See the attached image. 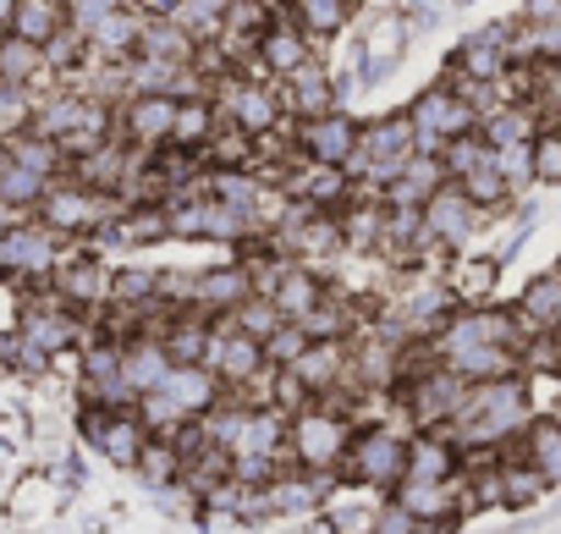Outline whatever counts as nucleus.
Here are the masks:
<instances>
[{"mask_svg": "<svg viewBox=\"0 0 561 534\" xmlns=\"http://www.w3.org/2000/svg\"><path fill=\"white\" fill-rule=\"evenodd\" d=\"M231 326L242 331V337H253V342H270L280 326H287V320H280V309L270 304V298H248L237 315H231Z\"/></svg>", "mask_w": 561, "mask_h": 534, "instance_id": "a878e982", "label": "nucleus"}, {"mask_svg": "<svg viewBox=\"0 0 561 534\" xmlns=\"http://www.w3.org/2000/svg\"><path fill=\"white\" fill-rule=\"evenodd\" d=\"M293 138H298L304 160H314V166H336V171H342V166L353 160V149H358V127H353L342 111H331V116H320V122H298Z\"/></svg>", "mask_w": 561, "mask_h": 534, "instance_id": "6e6552de", "label": "nucleus"}, {"mask_svg": "<svg viewBox=\"0 0 561 534\" xmlns=\"http://www.w3.org/2000/svg\"><path fill=\"white\" fill-rule=\"evenodd\" d=\"M215 127H220V111L209 100H176V127H171V144L176 149H193L198 155L215 138Z\"/></svg>", "mask_w": 561, "mask_h": 534, "instance_id": "412c9836", "label": "nucleus"}, {"mask_svg": "<svg viewBox=\"0 0 561 534\" xmlns=\"http://www.w3.org/2000/svg\"><path fill=\"white\" fill-rule=\"evenodd\" d=\"M517 320H523L528 337H556L561 331V276H534L523 287Z\"/></svg>", "mask_w": 561, "mask_h": 534, "instance_id": "ddd939ff", "label": "nucleus"}, {"mask_svg": "<svg viewBox=\"0 0 561 534\" xmlns=\"http://www.w3.org/2000/svg\"><path fill=\"white\" fill-rule=\"evenodd\" d=\"M479 215H484V209H479L457 182H446V188L424 204V237H430L435 248H462V242L473 237Z\"/></svg>", "mask_w": 561, "mask_h": 534, "instance_id": "0eeeda50", "label": "nucleus"}, {"mask_svg": "<svg viewBox=\"0 0 561 534\" xmlns=\"http://www.w3.org/2000/svg\"><path fill=\"white\" fill-rule=\"evenodd\" d=\"M18 337H23L28 348H39L45 359H61V353H72V348L83 342V320H78V309H67V304H56V298L45 293L39 304L23 309Z\"/></svg>", "mask_w": 561, "mask_h": 534, "instance_id": "39448f33", "label": "nucleus"}, {"mask_svg": "<svg viewBox=\"0 0 561 534\" xmlns=\"http://www.w3.org/2000/svg\"><path fill=\"white\" fill-rule=\"evenodd\" d=\"M457 188H462V193H468L479 209H495V204H506V198H512V188H506V177H501L495 166H484V171H468Z\"/></svg>", "mask_w": 561, "mask_h": 534, "instance_id": "cd10ccee", "label": "nucleus"}, {"mask_svg": "<svg viewBox=\"0 0 561 534\" xmlns=\"http://www.w3.org/2000/svg\"><path fill=\"white\" fill-rule=\"evenodd\" d=\"M226 7H231V0H176L171 23H176L193 45H215V39L226 34Z\"/></svg>", "mask_w": 561, "mask_h": 534, "instance_id": "a211bd4d", "label": "nucleus"}, {"mask_svg": "<svg viewBox=\"0 0 561 534\" xmlns=\"http://www.w3.org/2000/svg\"><path fill=\"white\" fill-rule=\"evenodd\" d=\"M7 155H12L18 166H28L34 177H45V182H61V177H67V155H61V144L39 138L34 127L18 133V138H7Z\"/></svg>", "mask_w": 561, "mask_h": 534, "instance_id": "f3484780", "label": "nucleus"}, {"mask_svg": "<svg viewBox=\"0 0 561 534\" xmlns=\"http://www.w3.org/2000/svg\"><path fill=\"white\" fill-rule=\"evenodd\" d=\"M336 78L320 67V61H309V67H298L293 78H287V89H280V111H293L298 122H320V116H331L336 111Z\"/></svg>", "mask_w": 561, "mask_h": 534, "instance_id": "9d476101", "label": "nucleus"}, {"mask_svg": "<svg viewBox=\"0 0 561 534\" xmlns=\"http://www.w3.org/2000/svg\"><path fill=\"white\" fill-rule=\"evenodd\" d=\"M248 298H253V276H248L242 259L215 264V271L198 276V315H209V320H231Z\"/></svg>", "mask_w": 561, "mask_h": 534, "instance_id": "1a4fd4ad", "label": "nucleus"}, {"mask_svg": "<svg viewBox=\"0 0 561 534\" xmlns=\"http://www.w3.org/2000/svg\"><path fill=\"white\" fill-rule=\"evenodd\" d=\"M154 391H165V397L182 408V419H204L209 408L226 402V386H220L204 364H171V375H165Z\"/></svg>", "mask_w": 561, "mask_h": 534, "instance_id": "9b49d317", "label": "nucleus"}, {"mask_svg": "<svg viewBox=\"0 0 561 534\" xmlns=\"http://www.w3.org/2000/svg\"><path fill=\"white\" fill-rule=\"evenodd\" d=\"M512 457H523L545 485H561V424H556V419L523 424V441L512 446Z\"/></svg>", "mask_w": 561, "mask_h": 534, "instance_id": "4468645a", "label": "nucleus"}, {"mask_svg": "<svg viewBox=\"0 0 561 534\" xmlns=\"http://www.w3.org/2000/svg\"><path fill=\"white\" fill-rule=\"evenodd\" d=\"M347 18H353V12H347V0H293V23H298V34H304L309 45L342 34Z\"/></svg>", "mask_w": 561, "mask_h": 534, "instance_id": "5701e85b", "label": "nucleus"}, {"mask_svg": "<svg viewBox=\"0 0 561 534\" xmlns=\"http://www.w3.org/2000/svg\"><path fill=\"white\" fill-rule=\"evenodd\" d=\"M495 276H501V264H495V259H462L446 287H451L457 304H484V298L495 293Z\"/></svg>", "mask_w": 561, "mask_h": 534, "instance_id": "393cba45", "label": "nucleus"}, {"mask_svg": "<svg viewBox=\"0 0 561 534\" xmlns=\"http://www.w3.org/2000/svg\"><path fill=\"white\" fill-rule=\"evenodd\" d=\"M501 479H506V507H528V501H539V496L550 490L528 463H523V468H517V463H506V468H501Z\"/></svg>", "mask_w": 561, "mask_h": 534, "instance_id": "c85d7f7f", "label": "nucleus"}, {"mask_svg": "<svg viewBox=\"0 0 561 534\" xmlns=\"http://www.w3.org/2000/svg\"><path fill=\"white\" fill-rule=\"evenodd\" d=\"M314 56H309V39L298 34V23H275V29H264V39H259V72L264 78H280L287 83L298 67H309Z\"/></svg>", "mask_w": 561, "mask_h": 534, "instance_id": "f8f14e48", "label": "nucleus"}, {"mask_svg": "<svg viewBox=\"0 0 561 534\" xmlns=\"http://www.w3.org/2000/svg\"><path fill=\"white\" fill-rule=\"evenodd\" d=\"M468 391H473V386H468L457 370L430 364L419 380L402 386V397H408V419H413L419 430H446V424H457V413L468 408Z\"/></svg>", "mask_w": 561, "mask_h": 534, "instance_id": "20e7f679", "label": "nucleus"}, {"mask_svg": "<svg viewBox=\"0 0 561 534\" xmlns=\"http://www.w3.org/2000/svg\"><path fill=\"white\" fill-rule=\"evenodd\" d=\"M342 474L353 485H375V490H397L408 479V435L386 430V424H369V430H353L347 452H342Z\"/></svg>", "mask_w": 561, "mask_h": 534, "instance_id": "f03ea898", "label": "nucleus"}, {"mask_svg": "<svg viewBox=\"0 0 561 534\" xmlns=\"http://www.w3.org/2000/svg\"><path fill=\"white\" fill-rule=\"evenodd\" d=\"M347 441H353V419H342L325 402H309L287 424V463H304L309 474H331V468H342Z\"/></svg>", "mask_w": 561, "mask_h": 534, "instance_id": "f257e3e1", "label": "nucleus"}, {"mask_svg": "<svg viewBox=\"0 0 561 534\" xmlns=\"http://www.w3.org/2000/svg\"><path fill=\"white\" fill-rule=\"evenodd\" d=\"M309 348H314V342H309V331H304L298 320H287V326H280V331L264 342V359H270L275 370H293V364H298Z\"/></svg>", "mask_w": 561, "mask_h": 534, "instance_id": "bb28decb", "label": "nucleus"}, {"mask_svg": "<svg viewBox=\"0 0 561 534\" xmlns=\"http://www.w3.org/2000/svg\"><path fill=\"white\" fill-rule=\"evenodd\" d=\"M61 29H67V12L56 7V0H23L7 34H12V39H28V45H39V50H45Z\"/></svg>", "mask_w": 561, "mask_h": 534, "instance_id": "6ab92c4d", "label": "nucleus"}, {"mask_svg": "<svg viewBox=\"0 0 561 534\" xmlns=\"http://www.w3.org/2000/svg\"><path fill=\"white\" fill-rule=\"evenodd\" d=\"M116 215H122V198L94 193V188H83V182H72V177L50 182V193H45V204H39V220H45L56 237H89V231H105Z\"/></svg>", "mask_w": 561, "mask_h": 534, "instance_id": "7ed1b4c3", "label": "nucleus"}, {"mask_svg": "<svg viewBox=\"0 0 561 534\" xmlns=\"http://www.w3.org/2000/svg\"><path fill=\"white\" fill-rule=\"evenodd\" d=\"M111 276L94 253H78V259H61L56 276H50V298L67 304V309H105L111 304Z\"/></svg>", "mask_w": 561, "mask_h": 534, "instance_id": "423d86ee", "label": "nucleus"}, {"mask_svg": "<svg viewBox=\"0 0 561 534\" xmlns=\"http://www.w3.org/2000/svg\"><path fill=\"white\" fill-rule=\"evenodd\" d=\"M133 474H138L144 485H154V490L176 485V479H182V452H176V441H171V435H149V446H144V457H138Z\"/></svg>", "mask_w": 561, "mask_h": 534, "instance_id": "b1692460", "label": "nucleus"}, {"mask_svg": "<svg viewBox=\"0 0 561 534\" xmlns=\"http://www.w3.org/2000/svg\"><path fill=\"white\" fill-rule=\"evenodd\" d=\"M534 177L539 182H561V127H545L534 138Z\"/></svg>", "mask_w": 561, "mask_h": 534, "instance_id": "c756f323", "label": "nucleus"}, {"mask_svg": "<svg viewBox=\"0 0 561 534\" xmlns=\"http://www.w3.org/2000/svg\"><path fill=\"white\" fill-rule=\"evenodd\" d=\"M165 375H171V359H165V348H160L154 337H138V342H127V348H122V380H127V391H133V397L154 391Z\"/></svg>", "mask_w": 561, "mask_h": 534, "instance_id": "2eb2a0df", "label": "nucleus"}, {"mask_svg": "<svg viewBox=\"0 0 561 534\" xmlns=\"http://www.w3.org/2000/svg\"><path fill=\"white\" fill-rule=\"evenodd\" d=\"M320 298H325V282L309 271V264H293V271L280 276V287L270 293V304L280 309V320H304Z\"/></svg>", "mask_w": 561, "mask_h": 534, "instance_id": "dca6fc26", "label": "nucleus"}, {"mask_svg": "<svg viewBox=\"0 0 561 534\" xmlns=\"http://www.w3.org/2000/svg\"><path fill=\"white\" fill-rule=\"evenodd\" d=\"M50 67H45V50L39 45H28V39H0V83L7 89H34V78H45Z\"/></svg>", "mask_w": 561, "mask_h": 534, "instance_id": "aec40b11", "label": "nucleus"}, {"mask_svg": "<svg viewBox=\"0 0 561 534\" xmlns=\"http://www.w3.org/2000/svg\"><path fill=\"white\" fill-rule=\"evenodd\" d=\"M402 45H408V18H386V23H375V29H369V45H364V78L391 72L397 56H402Z\"/></svg>", "mask_w": 561, "mask_h": 534, "instance_id": "4be33fe9", "label": "nucleus"}]
</instances>
